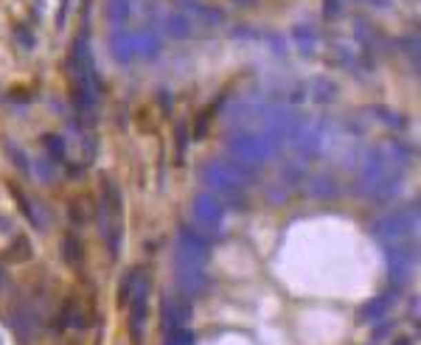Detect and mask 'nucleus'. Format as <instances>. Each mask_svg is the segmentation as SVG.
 I'll list each match as a JSON object with an SVG mask.
<instances>
[{
	"label": "nucleus",
	"mask_w": 421,
	"mask_h": 345,
	"mask_svg": "<svg viewBox=\"0 0 421 345\" xmlns=\"http://www.w3.org/2000/svg\"><path fill=\"white\" fill-rule=\"evenodd\" d=\"M194 213H197V219L205 228H219L222 225V205L217 202V197H210V194H199L194 199Z\"/></svg>",
	"instance_id": "1"
},
{
	"label": "nucleus",
	"mask_w": 421,
	"mask_h": 345,
	"mask_svg": "<svg viewBox=\"0 0 421 345\" xmlns=\"http://www.w3.org/2000/svg\"><path fill=\"white\" fill-rule=\"evenodd\" d=\"M337 9H340V0H326V6H323L326 17H334V14H337Z\"/></svg>",
	"instance_id": "16"
},
{
	"label": "nucleus",
	"mask_w": 421,
	"mask_h": 345,
	"mask_svg": "<svg viewBox=\"0 0 421 345\" xmlns=\"http://www.w3.org/2000/svg\"><path fill=\"white\" fill-rule=\"evenodd\" d=\"M9 258L12 262H26V258H31V241L26 236H17L14 244L9 247Z\"/></svg>",
	"instance_id": "7"
},
{
	"label": "nucleus",
	"mask_w": 421,
	"mask_h": 345,
	"mask_svg": "<svg viewBox=\"0 0 421 345\" xmlns=\"http://www.w3.org/2000/svg\"><path fill=\"white\" fill-rule=\"evenodd\" d=\"M205 124H208V112L202 110V112L197 115V126H194V138H202V135H205Z\"/></svg>",
	"instance_id": "15"
},
{
	"label": "nucleus",
	"mask_w": 421,
	"mask_h": 345,
	"mask_svg": "<svg viewBox=\"0 0 421 345\" xmlns=\"http://www.w3.org/2000/svg\"><path fill=\"white\" fill-rule=\"evenodd\" d=\"M396 345H410V339H399V342H396Z\"/></svg>",
	"instance_id": "19"
},
{
	"label": "nucleus",
	"mask_w": 421,
	"mask_h": 345,
	"mask_svg": "<svg viewBox=\"0 0 421 345\" xmlns=\"http://www.w3.org/2000/svg\"><path fill=\"white\" fill-rule=\"evenodd\" d=\"M317 96L323 99V96H334V88H331V84H326V81H320L317 84Z\"/></svg>",
	"instance_id": "17"
},
{
	"label": "nucleus",
	"mask_w": 421,
	"mask_h": 345,
	"mask_svg": "<svg viewBox=\"0 0 421 345\" xmlns=\"http://www.w3.org/2000/svg\"><path fill=\"white\" fill-rule=\"evenodd\" d=\"M166 31L172 34V37H177V39H183V37H188L191 26H188L186 14H168V20H166Z\"/></svg>",
	"instance_id": "6"
},
{
	"label": "nucleus",
	"mask_w": 421,
	"mask_h": 345,
	"mask_svg": "<svg viewBox=\"0 0 421 345\" xmlns=\"http://www.w3.org/2000/svg\"><path fill=\"white\" fill-rule=\"evenodd\" d=\"M126 14H130V0H110V17L124 23Z\"/></svg>",
	"instance_id": "10"
},
{
	"label": "nucleus",
	"mask_w": 421,
	"mask_h": 345,
	"mask_svg": "<svg viewBox=\"0 0 421 345\" xmlns=\"http://www.w3.org/2000/svg\"><path fill=\"white\" fill-rule=\"evenodd\" d=\"M388 306H391V297H388V295L373 297V300H368V304L360 309V317H362V320H376V317H382V315L388 312Z\"/></svg>",
	"instance_id": "5"
},
{
	"label": "nucleus",
	"mask_w": 421,
	"mask_h": 345,
	"mask_svg": "<svg viewBox=\"0 0 421 345\" xmlns=\"http://www.w3.org/2000/svg\"><path fill=\"white\" fill-rule=\"evenodd\" d=\"M233 3H239V6H250V3H256V0H233Z\"/></svg>",
	"instance_id": "18"
},
{
	"label": "nucleus",
	"mask_w": 421,
	"mask_h": 345,
	"mask_svg": "<svg viewBox=\"0 0 421 345\" xmlns=\"http://www.w3.org/2000/svg\"><path fill=\"white\" fill-rule=\"evenodd\" d=\"M231 149H233L236 157H244V160H262V157L267 155V149L262 146V141L253 138V135H239V138H233Z\"/></svg>",
	"instance_id": "3"
},
{
	"label": "nucleus",
	"mask_w": 421,
	"mask_h": 345,
	"mask_svg": "<svg viewBox=\"0 0 421 345\" xmlns=\"http://www.w3.org/2000/svg\"><path fill=\"white\" fill-rule=\"evenodd\" d=\"M12 194H14V199H17V205H20V210H23V217H28V222L31 225H39V219H37V213H34V205L23 197V191L17 188V186H12Z\"/></svg>",
	"instance_id": "9"
},
{
	"label": "nucleus",
	"mask_w": 421,
	"mask_h": 345,
	"mask_svg": "<svg viewBox=\"0 0 421 345\" xmlns=\"http://www.w3.org/2000/svg\"><path fill=\"white\" fill-rule=\"evenodd\" d=\"M166 345H172V342H166Z\"/></svg>",
	"instance_id": "20"
},
{
	"label": "nucleus",
	"mask_w": 421,
	"mask_h": 345,
	"mask_svg": "<svg viewBox=\"0 0 421 345\" xmlns=\"http://www.w3.org/2000/svg\"><path fill=\"white\" fill-rule=\"evenodd\" d=\"M144 320H146V284L138 286V292L133 297V306H130V337H133L135 345L141 342Z\"/></svg>",
	"instance_id": "2"
},
{
	"label": "nucleus",
	"mask_w": 421,
	"mask_h": 345,
	"mask_svg": "<svg viewBox=\"0 0 421 345\" xmlns=\"http://www.w3.org/2000/svg\"><path fill=\"white\" fill-rule=\"evenodd\" d=\"M62 255H65V262L70 264V267H81V258H84V250H81V241H79V236H65V241H62Z\"/></svg>",
	"instance_id": "4"
},
{
	"label": "nucleus",
	"mask_w": 421,
	"mask_h": 345,
	"mask_svg": "<svg viewBox=\"0 0 421 345\" xmlns=\"http://www.w3.org/2000/svg\"><path fill=\"white\" fill-rule=\"evenodd\" d=\"M175 135H177V152L183 155V149H186V144H188V129H186L183 124H177V129H175Z\"/></svg>",
	"instance_id": "14"
},
{
	"label": "nucleus",
	"mask_w": 421,
	"mask_h": 345,
	"mask_svg": "<svg viewBox=\"0 0 421 345\" xmlns=\"http://www.w3.org/2000/svg\"><path fill=\"white\" fill-rule=\"evenodd\" d=\"M295 42H298L304 51H312V46H315V34H312V28H306V26L295 28Z\"/></svg>",
	"instance_id": "11"
},
{
	"label": "nucleus",
	"mask_w": 421,
	"mask_h": 345,
	"mask_svg": "<svg viewBox=\"0 0 421 345\" xmlns=\"http://www.w3.org/2000/svg\"><path fill=\"white\" fill-rule=\"evenodd\" d=\"M6 152L12 155V160L17 163V168H20V171H26V175H28V157H26V155H23V152H20L14 144H6Z\"/></svg>",
	"instance_id": "13"
},
{
	"label": "nucleus",
	"mask_w": 421,
	"mask_h": 345,
	"mask_svg": "<svg viewBox=\"0 0 421 345\" xmlns=\"http://www.w3.org/2000/svg\"><path fill=\"white\" fill-rule=\"evenodd\" d=\"M46 149H48V155L57 157V160L65 157V144H62L59 135H46Z\"/></svg>",
	"instance_id": "12"
},
{
	"label": "nucleus",
	"mask_w": 421,
	"mask_h": 345,
	"mask_svg": "<svg viewBox=\"0 0 421 345\" xmlns=\"http://www.w3.org/2000/svg\"><path fill=\"white\" fill-rule=\"evenodd\" d=\"M135 278H138V270L126 273V278L121 281V289H118V304L130 306V297H133V286H135Z\"/></svg>",
	"instance_id": "8"
}]
</instances>
